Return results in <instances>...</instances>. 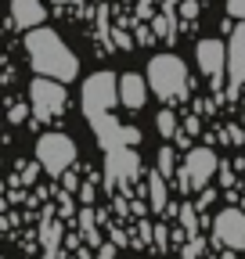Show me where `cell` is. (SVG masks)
Returning <instances> with one entry per match:
<instances>
[{
  "label": "cell",
  "mask_w": 245,
  "mask_h": 259,
  "mask_svg": "<svg viewBox=\"0 0 245 259\" xmlns=\"http://www.w3.org/2000/svg\"><path fill=\"white\" fill-rule=\"evenodd\" d=\"M115 101H119V76L115 72L105 69V72L87 76L83 94H79V105H83V119L90 122V130H94V137H98V144L105 151L141 144V130L137 126L115 122V115H112Z\"/></svg>",
  "instance_id": "cell-1"
},
{
  "label": "cell",
  "mask_w": 245,
  "mask_h": 259,
  "mask_svg": "<svg viewBox=\"0 0 245 259\" xmlns=\"http://www.w3.org/2000/svg\"><path fill=\"white\" fill-rule=\"evenodd\" d=\"M25 58L36 76H51L61 83H72L79 76V58L65 47V40L54 29H44V25L25 29Z\"/></svg>",
  "instance_id": "cell-2"
},
{
  "label": "cell",
  "mask_w": 245,
  "mask_h": 259,
  "mask_svg": "<svg viewBox=\"0 0 245 259\" xmlns=\"http://www.w3.org/2000/svg\"><path fill=\"white\" fill-rule=\"evenodd\" d=\"M148 87L162 101H177V97H188V65L177 54H155L148 61Z\"/></svg>",
  "instance_id": "cell-3"
},
{
  "label": "cell",
  "mask_w": 245,
  "mask_h": 259,
  "mask_svg": "<svg viewBox=\"0 0 245 259\" xmlns=\"http://www.w3.org/2000/svg\"><path fill=\"white\" fill-rule=\"evenodd\" d=\"M29 105H33V115L40 122H51L65 112L69 105V94H65V83L61 79H51V76H36L29 83Z\"/></svg>",
  "instance_id": "cell-4"
},
{
  "label": "cell",
  "mask_w": 245,
  "mask_h": 259,
  "mask_svg": "<svg viewBox=\"0 0 245 259\" xmlns=\"http://www.w3.org/2000/svg\"><path fill=\"white\" fill-rule=\"evenodd\" d=\"M36 162L51 177H61L76 162V141L69 134H44L36 141Z\"/></svg>",
  "instance_id": "cell-5"
},
{
  "label": "cell",
  "mask_w": 245,
  "mask_h": 259,
  "mask_svg": "<svg viewBox=\"0 0 245 259\" xmlns=\"http://www.w3.org/2000/svg\"><path fill=\"white\" fill-rule=\"evenodd\" d=\"M217 169H220V158L209 148H191L188 158H184V169H177V184H180V191H202V187H209Z\"/></svg>",
  "instance_id": "cell-6"
},
{
  "label": "cell",
  "mask_w": 245,
  "mask_h": 259,
  "mask_svg": "<svg viewBox=\"0 0 245 259\" xmlns=\"http://www.w3.org/2000/svg\"><path fill=\"white\" fill-rule=\"evenodd\" d=\"M213 234H217V241L231 252H241L245 248V212L241 209H224L217 212V220H213Z\"/></svg>",
  "instance_id": "cell-7"
},
{
  "label": "cell",
  "mask_w": 245,
  "mask_h": 259,
  "mask_svg": "<svg viewBox=\"0 0 245 259\" xmlns=\"http://www.w3.org/2000/svg\"><path fill=\"white\" fill-rule=\"evenodd\" d=\"M105 173H108V184H127L141 173V155L137 148H112L105 151Z\"/></svg>",
  "instance_id": "cell-8"
},
{
  "label": "cell",
  "mask_w": 245,
  "mask_h": 259,
  "mask_svg": "<svg viewBox=\"0 0 245 259\" xmlns=\"http://www.w3.org/2000/svg\"><path fill=\"white\" fill-rule=\"evenodd\" d=\"M195 58H198V69H202L213 83H220V76L227 72V44H224V40H198Z\"/></svg>",
  "instance_id": "cell-9"
},
{
  "label": "cell",
  "mask_w": 245,
  "mask_h": 259,
  "mask_svg": "<svg viewBox=\"0 0 245 259\" xmlns=\"http://www.w3.org/2000/svg\"><path fill=\"white\" fill-rule=\"evenodd\" d=\"M227 79H231V94H238V87L245 83V18L227 44Z\"/></svg>",
  "instance_id": "cell-10"
},
{
  "label": "cell",
  "mask_w": 245,
  "mask_h": 259,
  "mask_svg": "<svg viewBox=\"0 0 245 259\" xmlns=\"http://www.w3.org/2000/svg\"><path fill=\"white\" fill-rule=\"evenodd\" d=\"M119 101L127 105V108H144V101H148V79L144 76H137V72H123L119 76Z\"/></svg>",
  "instance_id": "cell-11"
},
{
  "label": "cell",
  "mask_w": 245,
  "mask_h": 259,
  "mask_svg": "<svg viewBox=\"0 0 245 259\" xmlns=\"http://www.w3.org/2000/svg\"><path fill=\"white\" fill-rule=\"evenodd\" d=\"M44 18H47L44 0H11V22L18 29H36L44 25Z\"/></svg>",
  "instance_id": "cell-12"
},
{
  "label": "cell",
  "mask_w": 245,
  "mask_h": 259,
  "mask_svg": "<svg viewBox=\"0 0 245 259\" xmlns=\"http://www.w3.org/2000/svg\"><path fill=\"white\" fill-rule=\"evenodd\" d=\"M148 198H151V212H166V177L159 169L148 173Z\"/></svg>",
  "instance_id": "cell-13"
},
{
  "label": "cell",
  "mask_w": 245,
  "mask_h": 259,
  "mask_svg": "<svg viewBox=\"0 0 245 259\" xmlns=\"http://www.w3.org/2000/svg\"><path fill=\"white\" fill-rule=\"evenodd\" d=\"M180 223H184V231H188V234H195L198 231V216H195V202H180Z\"/></svg>",
  "instance_id": "cell-14"
},
{
  "label": "cell",
  "mask_w": 245,
  "mask_h": 259,
  "mask_svg": "<svg viewBox=\"0 0 245 259\" xmlns=\"http://www.w3.org/2000/svg\"><path fill=\"white\" fill-rule=\"evenodd\" d=\"M155 126H159V134H162V137H173V134H177V130H180V122H177V115H173L170 108H162V112H159V119H155Z\"/></svg>",
  "instance_id": "cell-15"
},
{
  "label": "cell",
  "mask_w": 245,
  "mask_h": 259,
  "mask_svg": "<svg viewBox=\"0 0 245 259\" xmlns=\"http://www.w3.org/2000/svg\"><path fill=\"white\" fill-rule=\"evenodd\" d=\"M159 173H162V177H177V151H173L170 144L159 151Z\"/></svg>",
  "instance_id": "cell-16"
},
{
  "label": "cell",
  "mask_w": 245,
  "mask_h": 259,
  "mask_svg": "<svg viewBox=\"0 0 245 259\" xmlns=\"http://www.w3.org/2000/svg\"><path fill=\"white\" fill-rule=\"evenodd\" d=\"M79 231L90 245H98V231H94V212L90 209H79Z\"/></svg>",
  "instance_id": "cell-17"
},
{
  "label": "cell",
  "mask_w": 245,
  "mask_h": 259,
  "mask_svg": "<svg viewBox=\"0 0 245 259\" xmlns=\"http://www.w3.org/2000/svg\"><path fill=\"white\" fill-rule=\"evenodd\" d=\"M227 11L241 22V18H245V0H227Z\"/></svg>",
  "instance_id": "cell-18"
},
{
  "label": "cell",
  "mask_w": 245,
  "mask_h": 259,
  "mask_svg": "<svg viewBox=\"0 0 245 259\" xmlns=\"http://www.w3.org/2000/svg\"><path fill=\"white\" fill-rule=\"evenodd\" d=\"M25 115H29V108H25V105H15V108H11V115H8V119H11V122H15V126H18V122H25Z\"/></svg>",
  "instance_id": "cell-19"
},
{
  "label": "cell",
  "mask_w": 245,
  "mask_h": 259,
  "mask_svg": "<svg viewBox=\"0 0 245 259\" xmlns=\"http://www.w3.org/2000/svg\"><path fill=\"white\" fill-rule=\"evenodd\" d=\"M36 166H40V162H36ZM36 166H33V162H29V166H22V184H33V177H36Z\"/></svg>",
  "instance_id": "cell-20"
},
{
  "label": "cell",
  "mask_w": 245,
  "mask_h": 259,
  "mask_svg": "<svg viewBox=\"0 0 245 259\" xmlns=\"http://www.w3.org/2000/svg\"><path fill=\"white\" fill-rule=\"evenodd\" d=\"M98 259H115V245H101V252H98Z\"/></svg>",
  "instance_id": "cell-21"
},
{
  "label": "cell",
  "mask_w": 245,
  "mask_h": 259,
  "mask_svg": "<svg viewBox=\"0 0 245 259\" xmlns=\"http://www.w3.org/2000/svg\"><path fill=\"white\" fill-rule=\"evenodd\" d=\"M61 177H65V191H76V187H79V184H76V177H72L69 169H65V173H61Z\"/></svg>",
  "instance_id": "cell-22"
},
{
  "label": "cell",
  "mask_w": 245,
  "mask_h": 259,
  "mask_svg": "<svg viewBox=\"0 0 245 259\" xmlns=\"http://www.w3.org/2000/svg\"><path fill=\"white\" fill-rule=\"evenodd\" d=\"M198 248H202V245H198V241H191L188 248H184V255H188V259H191V255H198Z\"/></svg>",
  "instance_id": "cell-23"
},
{
  "label": "cell",
  "mask_w": 245,
  "mask_h": 259,
  "mask_svg": "<svg viewBox=\"0 0 245 259\" xmlns=\"http://www.w3.org/2000/svg\"><path fill=\"white\" fill-rule=\"evenodd\" d=\"M54 4H76V0H54Z\"/></svg>",
  "instance_id": "cell-24"
},
{
  "label": "cell",
  "mask_w": 245,
  "mask_h": 259,
  "mask_svg": "<svg viewBox=\"0 0 245 259\" xmlns=\"http://www.w3.org/2000/svg\"><path fill=\"white\" fill-rule=\"evenodd\" d=\"M0 259H4V255H0Z\"/></svg>",
  "instance_id": "cell-25"
}]
</instances>
